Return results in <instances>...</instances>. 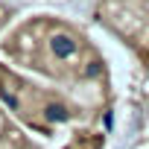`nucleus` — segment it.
Returning <instances> with one entry per match:
<instances>
[{
    "label": "nucleus",
    "mask_w": 149,
    "mask_h": 149,
    "mask_svg": "<svg viewBox=\"0 0 149 149\" xmlns=\"http://www.w3.org/2000/svg\"><path fill=\"white\" fill-rule=\"evenodd\" d=\"M50 47H53V53H56L58 58H70L73 53L79 50V41L73 38V35H67V32H58V35H53Z\"/></svg>",
    "instance_id": "nucleus-1"
},
{
    "label": "nucleus",
    "mask_w": 149,
    "mask_h": 149,
    "mask_svg": "<svg viewBox=\"0 0 149 149\" xmlns=\"http://www.w3.org/2000/svg\"><path fill=\"white\" fill-rule=\"evenodd\" d=\"M47 120H67V108L64 105H47Z\"/></svg>",
    "instance_id": "nucleus-2"
}]
</instances>
